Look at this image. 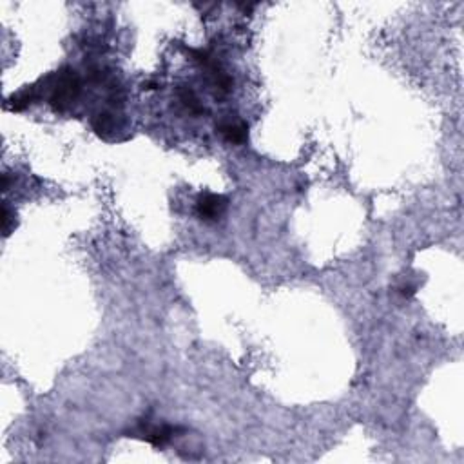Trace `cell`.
<instances>
[{"label": "cell", "instance_id": "6da1fadb", "mask_svg": "<svg viewBox=\"0 0 464 464\" xmlns=\"http://www.w3.org/2000/svg\"><path fill=\"white\" fill-rule=\"evenodd\" d=\"M80 93L79 77L71 69H64L57 74V82L51 85V97L49 103L57 112H62L74 102V98Z\"/></svg>", "mask_w": 464, "mask_h": 464}, {"label": "cell", "instance_id": "7a4b0ae2", "mask_svg": "<svg viewBox=\"0 0 464 464\" xmlns=\"http://www.w3.org/2000/svg\"><path fill=\"white\" fill-rule=\"evenodd\" d=\"M225 209H227V198L221 194L205 192L196 200V214L203 221L220 220Z\"/></svg>", "mask_w": 464, "mask_h": 464}, {"label": "cell", "instance_id": "3957f363", "mask_svg": "<svg viewBox=\"0 0 464 464\" xmlns=\"http://www.w3.org/2000/svg\"><path fill=\"white\" fill-rule=\"evenodd\" d=\"M216 129L229 143H243L247 142V137H249L247 123L240 120V118H225V120L218 123Z\"/></svg>", "mask_w": 464, "mask_h": 464}, {"label": "cell", "instance_id": "277c9868", "mask_svg": "<svg viewBox=\"0 0 464 464\" xmlns=\"http://www.w3.org/2000/svg\"><path fill=\"white\" fill-rule=\"evenodd\" d=\"M142 435L143 439L149 441L152 446H165L169 441L174 437V435L178 434V432H181V428H178V426H169V425H163V426H143L142 425Z\"/></svg>", "mask_w": 464, "mask_h": 464}, {"label": "cell", "instance_id": "5b68a950", "mask_svg": "<svg viewBox=\"0 0 464 464\" xmlns=\"http://www.w3.org/2000/svg\"><path fill=\"white\" fill-rule=\"evenodd\" d=\"M180 100L183 102V105H185L187 109L191 112H194V114H200V112H205V109L201 108L200 102H198V98H196V94L192 93V89L189 88H183L180 91Z\"/></svg>", "mask_w": 464, "mask_h": 464}, {"label": "cell", "instance_id": "8992f818", "mask_svg": "<svg viewBox=\"0 0 464 464\" xmlns=\"http://www.w3.org/2000/svg\"><path fill=\"white\" fill-rule=\"evenodd\" d=\"M112 125H114V122H112V117L109 112H100V114H97V118L93 120L94 131H97L100 137H108V132H111Z\"/></svg>", "mask_w": 464, "mask_h": 464}, {"label": "cell", "instance_id": "52a82bcc", "mask_svg": "<svg viewBox=\"0 0 464 464\" xmlns=\"http://www.w3.org/2000/svg\"><path fill=\"white\" fill-rule=\"evenodd\" d=\"M11 223V212H10V207H8V203H4V209H2V230H4V236L10 234V227Z\"/></svg>", "mask_w": 464, "mask_h": 464}]
</instances>
